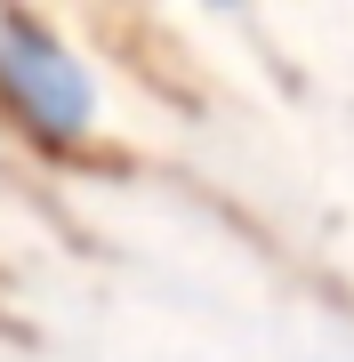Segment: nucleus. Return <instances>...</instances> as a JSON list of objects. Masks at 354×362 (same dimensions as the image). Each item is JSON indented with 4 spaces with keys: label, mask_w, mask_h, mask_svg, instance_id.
Segmentation results:
<instances>
[{
    "label": "nucleus",
    "mask_w": 354,
    "mask_h": 362,
    "mask_svg": "<svg viewBox=\"0 0 354 362\" xmlns=\"http://www.w3.org/2000/svg\"><path fill=\"white\" fill-rule=\"evenodd\" d=\"M0 97H8V113L25 121L33 137H49V145H73L89 129V113H97L89 73L57 49V33L40 25V16H0Z\"/></svg>",
    "instance_id": "f257e3e1"
}]
</instances>
